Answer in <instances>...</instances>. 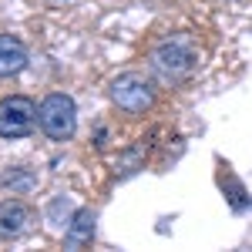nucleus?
Listing matches in <instances>:
<instances>
[{"instance_id": "nucleus-5", "label": "nucleus", "mask_w": 252, "mask_h": 252, "mask_svg": "<svg viewBox=\"0 0 252 252\" xmlns=\"http://www.w3.org/2000/svg\"><path fill=\"white\" fill-rule=\"evenodd\" d=\"M27 225H31V209H27L20 198H7V202H0V239H3V242H10V239L24 235V232H27Z\"/></svg>"}, {"instance_id": "nucleus-3", "label": "nucleus", "mask_w": 252, "mask_h": 252, "mask_svg": "<svg viewBox=\"0 0 252 252\" xmlns=\"http://www.w3.org/2000/svg\"><path fill=\"white\" fill-rule=\"evenodd\" d=\"M111 101L125 115H145L155 104V91L141 74H121L111 81Z\"/></svg>"}, {"instance_id": "nucleus-4", "label": "nucleus", "mask_w": 252, "mask_h": 252, "mask_svg": "<svg viewBox=\"0 0 252 252\" xmlns=\"http://www.w3.org/2000/svg\"><path fill=\"white\" fill-rule=\"evenodd\" d=\"M152 64H155V71H161L165 78H185V74L195 67V51L189 47V40H185V37L165 40V44H158V47H155Z\"/></svg>"}, {"instance_id": "nucleus-1", "label": "nucleus", "mask_w": 252, "mask_h": 252, "mask_svg": "<svg viewBox=\"0 0 252 252\" xmlns=\"http://www.w3.org/2000/svg\"><path fill=\"white\" fill-rule=\"evenodd\" d=\"M37 125L51 141H67L78 131V108L67 94H47L37 108Z\"/></svg>"}, {"instance_id": "nucleus-6", "label": "nucleus", "mask_w": 252, "mask_h": 252, "mask_svg": "<svg viewBox=\"0 0 252 252\" xmlns=\"http://www.w3.org/2000/svg\"><path fill=\"white\" fill-rule=\"evenodd\" d=\"M94 239V212L91 209H78L67 222V232H64V246L67 249H84L91 246Z\"/></svg>"}, {"instance_id": "nucleus-2", "label": "nucleus", "mask_w": 252, "mask_h": 252, "mask_svg": "<svg viewBox=\"0 0 252 252\" xmlns=\"http://www.w3.org/2000/svg\"><path fill=\"white\" fill-rule=\"evenodd\" d=\"M37 125V104L24 94L0 101V138H27Z\"/></svg>"}, {"instance_id": "nucleus-7", "label": "nucleus", "mask_w": 252, "mask_h": 252, "mask_svg": "<svg viewBox=\"0 0 252 252\" xmlns=\"http://www.w3.org/2000/svg\"><path fill=\"white\" fill-rule=\"evenodd\" d=\"M27 67V47L10 34H0V78H10Z\"/></svg>"}]
</instances>
